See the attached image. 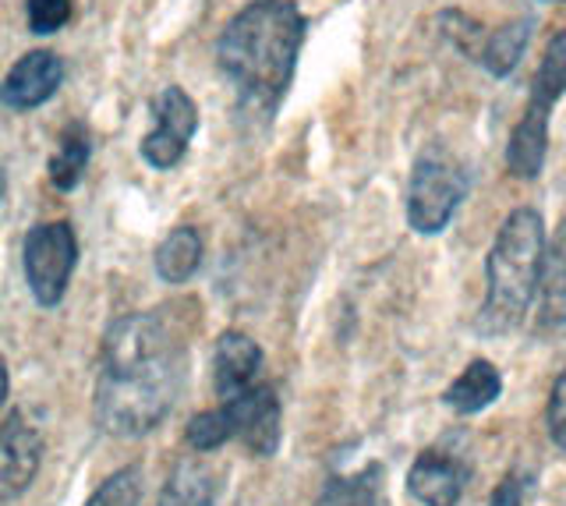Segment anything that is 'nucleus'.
I'll return each mask as SVG.
<instances>
[{
	"label": "nucleus",
	"instance_id": "f257e3e1",
	"mask_svg": "<svg viewBox=\"0 0 566 506\" xmlns=\"http://www.w3.org/2000/svg\"><path fill=\"white\" fill-rule=\"evenodd\" d=\"M185 387V347L164 316H120L103 337L96 418L111 435H146Z\"/></svg>",
	"mask_w": 566,
	"mask_h": 506
},
{
	"label": "nucleus",
	"instance_id": "f03ea898",
	"mask_svg": "<svg viewBox=\"0 0 566 506\" xmlns=\"http://www.w3.org/2000/svg\"><path fill=\"white\" fill-rule=\"evenodd\" d=\"M308 22L294 0H252L241 8L217 43L223 75L252 107L273 114L294 82Z\"/></svg>",
	"mask_w": 566,
	"mask_h": 506
},
{
	"label": "nucleus",
	"instance_id": "7ed1b4c3",
	"mask_svg": "<svg viewBox=\"0 0 566 506\" xmlns=\"http://www.w3.org/2000/svg\"><path fill=\"white\" fill-rule=\"evenodd\" d=\"M542 259H545V226L538 209H513V213L503 220L500 234H495V244L489 252L485 263V302L482 312H478V334L485 337H503L513 334L531 302L538 294V281H542Z\"/></svg>",
	"mask_w": 566,
	"mask_h": 506
},
{
	"label": "nucleus",
	"instance_id": "20e7f679",
	"mask_svg": "<svg viewBox=\"0 0 566 506\" xmlns=\"http://www.w3.org/2000/svg\"><path fill=\"white\" fill-rule=\"evenodd\" d=\"M468 196V178L447 152H424L407 181V223L418 234H439Z\"/></svg>",
	"mask_w": 566,
	"mask_h": 506
},
{
	"label": "nucleus",
	"instance_id": "39448f33",
	"mask_svg": "<svg viewBox=\"0 0 566 506\" xmlns=\"http://www.w3.org/2000/svg\"><path fill=\"white\" fill-rule=\"evenodd\" d=\"M25 281L32 298L43 308L61 305L71 284V273L78 266V238L71 223H40L25 234Z\"/></svg>",
	"mask_w": 566,
	"mask_h": 506
},
{
	"label": "nucleus",
	"instance_id": "423d86ee",
	"mask_svg": "<svg viewBox=\"0 0 566 506\" xmlns=\"http://www.w3.org/2000/svg\"><path fill=\"white\" fill-rule=\"evenodd\" d=\"M153 114H156V128L142 138V160L156 170H170L185 160L191 135L199 128V107H195L181 85H167L153 99Z\"/></svg>",
	"mask_w": 566,
	"mask_h": 506
},
{
	"label": "nucleus",
	"instance_id": "0eeeda50",
	"mask_svg": "<svg viewBox=\"0 0 566 506\" xmlns=\"http://www.w3.org/2000/svg\"><path fill=\"white\" fill-rule=\"evenodd\" d=\"M223 408L230 414V425H234L238 440L255 453V457H273L280 450V435H283V414H280V397L273 387H255L244 390L238 397L223 400Z\"/></svg>",
	"mask_w": 566,
	"mask_h": 506
},
{
	"label": "nucleus",
	"instance_id": "6e6552de",
	"mask_svg": "<svg viewBox=\"0 0 566 506\" xmlns=\"http://www.w3.org/2000/svg\"><path fill=\"white\" fill-rule=\"evenodd\" d=\"M43 464V440L22 411L0 425V506L18 499L35 482Z\"/></svg>",
	"mask_w": 566,
	"mask_h": 506
},
{
	"label": "nucleus",
	"instance_id": "1a4fd4ad",
	"mask_svg": "<svg viewBox=\"0 0 566 506\" xmlns=\"http://www.w3.org/2000/svg\"><path fill=\"white\" fill-rule=\"evenodd\" d=\"M64 82V64L50 50H32L18 61L0 82V103L11 110H35L61 89Z\"/></svg>",
	"mask_w": 566,
	"mask_h": 506
},
{
	"label": "nucleus",
	"instance_id": "9d476101",
	"mask_svg": "<svg viewBox=\"0 0 566 506\" xmlns=\"http://www.w3.org/2000/svg\"><path fill=\"white\" fill-rule=\"evenodd\" d=\"M468 485V467L442 450H424L407 471V488L421 506H457Z\"/></svg>",
	"mask_w": 566,
	"mask_h": 506
},
{
	"label": "nucleus",
	"instance_id": "9b49d317",
	"mask_svg": "<svg viewBox=\"0 0 566 506\" xmlns=\"http://www.w3.org/2000/svg\"><path fill=\"white\" fill-rule=\"evenodd\" d=\"M262 372V347L238 329H227L212 351V387L220 400L252 390Z\"/></svg>",
	"mask_w": 566,
	"mask_h": 506
},
{
	"label": "nucleus",
	"instance_id": "f8f14e48",
	"mask_svg": "<svg viewBox=\"0 0 566 506\" xmlns=\"http://www.w3.org/2000/svg\"><path fill=\"white\" fill-rule=\"evenodd\" d=\"M503 393V379H500V369H495L492 361L485 358H474L464 372H460L447 393H442V400H447V408L457 411V414H478L485 411L489 404H495Z\"/></svg>",
	"mask_w": 566,
	"mask_h": 506
},
{
	"label": "nucleus",
	"instance_id": "ddd939ff",
	"mask_svg": "<svg viewBox=\"0 0 566 506\" xmlns=\"http://www.w3.org/2000/svg\"><path fill=\"white\" fill-rule=\"evenodd\" d=\"M538 319L542 326L566 323V220L556 226L542 259V281H538Z\"/></svg>",
	"mask_w": 566,
	"mask_h": 506
},
{
	"label": "nucleus",
	"instance_id": "4468645a",
	"mask_svg": "<svg viewBox=\"0 0 566 506\" xmlns=\"http://www.w3.org/2000/svg\"><path fill=\"white\" fill-rule=\"evenodd\" d=\"M527 40H531V22L521 19V22H506L500 29H485L482 32V43H478L474 50V57L485 67L489 75L495 78H506L513 67L521 64L524 57V50H527Z\"/></svg>",
	"mask_w": 566,
	"mask_h": 506
},
{
	"label": "nucleus",
	"instance_id": "2eb2a0df",
	"mask_svg": "<svg viewBox=\"0 0 566 506\" xmlns=\"http://www.w3.org/2000/svg\"><path fill=\"white\" fill-rule=\"evenodd\" d=\"M563 93H566V29H559L545 50V57L535 72V82H531V96H527L524 114L548 120Z\"/></svg>",
	"mask_w": 566,
	"mask_h": 506
},
{
	"label": "nucleus",
	"instance_id": "dca6fc26",
	"mask_svg": "<svg viewBox=\"0 0 566 506\" xmlns=\"http://www.w3.org/2000/svg\"><path fill=\"white\" fill-rule=\"evenodd\" d=\"M156 273L164 284H185L202 266V234L195 226H174V231L159 241L153 255Z\"/></svg>",
	"mask_w": 566,
	"mask_h": 506
},
{
	"label": "nucleus",
	"instance_id": "f3484780",
	"mask_svg": "<svg viewBox=\"0 0 566 506\" xmlns=\"http://www.w3.org/2000/svg\"><path fill=\"white\" fill-rule=\"evenodd\" d=\"M545 152H548V120L524 114L517 120V128H513V135H510V146H506L510 173H513V178H521V181H535L542 173Z\"/></svg>",
	"mask_w": 566,
	"mask_h": 506
},
{
	"label": "nucleus",
	"instance_id": "a211bd4d",
	"mask_svg": "<svg viewBox=\"0 0 566 506\" xmlns=\"http://www.w3.org/2000/svg\"><path fill=\"white\" fill-rule=\"evenodd\" d=\"M386 471L382 464H365L354 475H336L323 485V493L312 506H382L386 493Z\"/></svg>",
	"mask_w": 566,
	"mask_h": 506
},
{
	"label": "nucleus",
	"instance_id": "6ab92c4d",
	"mask_svg": "<svg viewBox=\"0 0 566 506\" xmlns=\"http://www.w3.org/2000/svg\"><path fill=\"white\" fill-rule=\"evenodd\" d=\"M88 156H93V138H88V128L82 125V120H71V125L61 131L57 152L50 156V181H53V188H61V191L75 188L85 178Z\"/></svg>",
	"mask_w": 566,
	"mask_h": 506
},
{
	"label": "nucleus",
	"instance_id": "aec40b11",
	"mask_svg": "<svg viewBox=\"0 0 566 506\" xmlns=\"http://www.w3.org/2000/svg\"><path fill=\"white\" fill-rule=\"evenodd\" d=\"M156 506H217V482L195 461H185L170 471Z\"/></svg>",
	"mask_w": 566,
	"mask_h": 506
},
{
	"label": "nucleus",
	"instance_id": "412c9836",
	"mask_svg": "<svg viewBox=\"0 0 566 506\" xmlns=\"http://www.w3.org/2000/svg\"><path fill=\"white\" fill-rule=\"evenodd\" d=\"M85 506H142V467L128 464L114 471V475L85 499Z\"/></svg>",
	"mask_w": 566,
	"mask_h": 506
},
{
	"label": "nucleus",
	"instance_id": "4be33fe9",
	"mask_svg": "<svg viewBox=\"0 0 566 506\" xmlns=\"http://www.w3.org/2000/svg\"><path fill=\"white\" fill-rule=\"evenodd\" d=\"M185 440H188L191 450H199V453L220 450L227 440H234V425H230L227 408L195 414L191 422H188V429H185Z\"/></svg>",
	"mask_w": 566,
	"mask_h": 506
},
{
	"label": "nucleus",
	"instance_id": "5701e85b",
	"mask_svg": "<svg viewBox=\"0 0 566 506\" xmlns=\"http://www.w3.org/2000/svg\"><path fill=\"white\" fill-rule=\"evenodd\" d=\"M25 19L29 29L46 36V32H57L71 22V0H25Z\"/></svg>",
	"mask_w": 566,
	"mask_h": 506
},
{
	"label": "nucleus",
	"instance_id": "b1692460",
	"mask_svg": "<svg viewBox=\"0 0 566 506\" xmlns=\"http://www.w3.org/2000/svg\"><path fill=\"white\" fill-rule=\"evenodd\" d=\"M548 435L559 450H566V369L559 372V379L553 382V397H548Z\"/></svg>",
	"mask_w": 566,
	"mask_h": 506
},
{
	"label": "nucleus",
	"instance_id": "393cba45",
	"mask_svg": "<svg viewBox=\"0 0 566 506\" xmlns=\"http://www.w3.org/2000/svg\"><path fill=\"white\" fill-rule=\"evenodd\" d=\"M527 493H531V482L524 475H506L495 485L489 506H527Z\"/></svg>",
	"mask_w": 566,
	"mask_h": 506
},
{
	"label": "nucleus",
	"instance_id": "a878e982",
	"mask_svg": "<svg viewBox=\"0 0 566 506\" xmlns=\"http://www.w3.org/2000/svg\"><path fill=\"white\" fill-rule=\"evenodd\" d=\"M8 387H11V379H8V361L0 358V404L8 400Z\"/></svg>",
	"mask_w": 566,
	"mask_h": 506
},
{
	"label": "nucleus",
	"instance_id": "bb28decb",
	"mask_svg": "<svg viewBox=\"0 0 566 506\" xmlns=\"http://www.w3.org/2000/svg\"><path fill=\"white\" fill-rule=\"evenodd\" d=\"M0 199H4V173H0Z\"/></svg>",
	"mask_w": 566,
	"mask_h": 506
},
{
	"label": "nucleus",
	"instance_id": "cd10ccee",
	"mask_svg": "<svg viewBox=\"0 0 566 506\" xmlns=\"http://www.w3.org/2000/svg\"><path fill=\"white\" fill-rule=\"evenodd\" d=\"M545 4H566V0H545Z\"/></svg>",
	"mask_w": 566,
	"mask_h": 506
}]
</instances>
